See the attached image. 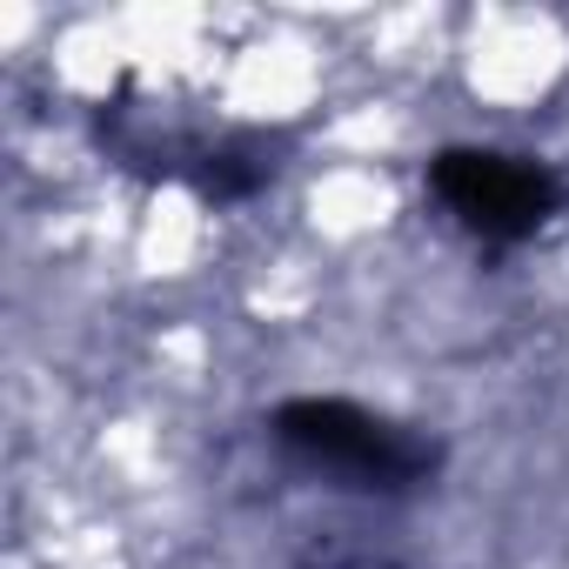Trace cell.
<instances>
[{"label":"cell","instance_id":"1","mask_svg":"<svg viewBox=\"0 0 569 569\" xmlns=\"http://www.w3.org/2000/svg\"><path fill=\"white\" fill-rule=\"evenodd\" d=\"M429 188L442 194V208L482 234V241H522L536 234L562 188L542 161H522V154H496V148H442L429 161Z\"/></svg>","mask_w":569,"mask_h":569},{"label":"cell","instance_id":"2","mask_svg":"<svg viewBox=\"0 0 569 569\" xmlns=\"http://www.w3.org/2000/svg\"><path fill=\"white\" fill-rule=\"evenodd\" d=\"M274 436L289 442L296 456H309V462H329V469H342V476H356V482H382V489H396V482H416L436 456L422 449V442H409L402 429H389L382 416H369V409H356V402H322V396H302V402H281L274 409Z\"/></svg>","mask_w":569,"mask_h":569}]
</instances>
